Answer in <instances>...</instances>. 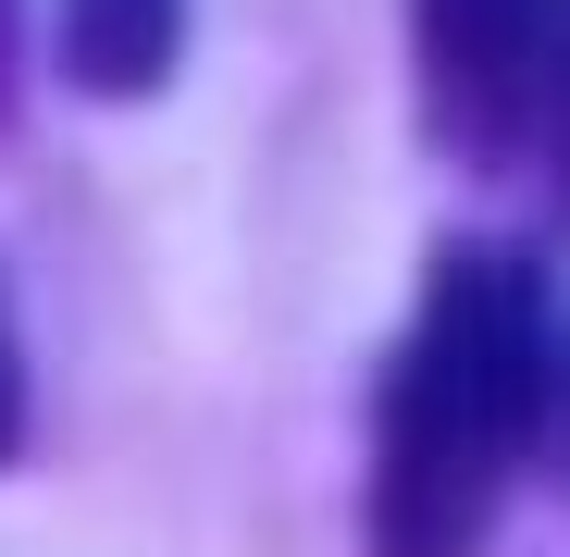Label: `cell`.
I'll return each instance as SVG.
<instances>
[{
  "mask_svg": "<svg viewBox=\"0 0 570 557\" xmlns=\"http://www.w3.org/2000/svg\"><path fill=\"white\" fill-rule=\"evenodd\" d=\"M186 50V0H50V74L87 100H149Z\"/></svg>",
  "mask_w": 570,
  "mask_h": 557,
  "instance_id": "cell-3",
  "label": "cell"
},
{
  "mask_svg": "<svg viewBox=\"0 0 570 557\" xmlns=\"http://www.w3.org/2000/svg\"><path fill=\"white\" fill-rule=\"evenodd\" d=\"M26 446V335H13V298H0V458Z\"/></svg>",
  "mask_w": 570,
  "mask_h": 557,
  "instance_id": "cell-4",
  "label": "cell"
},
{
  "mask_svg": "<svg viewBox=\"0 0 570 557\" xmlns=\"http://www.w3.org/2000/svg\"><path fill=\"white\" fill-rule=\"evenodd\" d=\"M546 458H558V484H570V371H558V434H546Z\"/></svg>",
  "mask_w": 570,
  "mask_h": 557,
  "instance_id": "cell-6",
  "label": "cell"
},
{
  "mask_svg": "<svg viewBox=\"0 0 570 557\" xmlns=\"http://www.w3.org/2000/svg\"><path fill=\"white\" fill-rule=\"evenodd\" d=\"M558 286L533 248L459 236L434 248L422 298L397 322V359L372 385V484L360 545L372 557H484L521 471L558 434Z\"/></svg>",
  "mask_w": 570,
  "mask_h": 557,
  "instance_id": "cell-1",
  "label": "cell"
},
{
  "mask_svg": "<svg viewBox=\"0 0 570 557\" xmlns=\"http://www.w3.org/2000/svg\"><path fill=\"white\" fill-rule=\"evenodd\" d=\"M422 137L570 223V0H410Z\"/></svg>",
  "mask_w": 570,
  "mask_h": 557,
  "instance_id": "cell-2",
  "label": "cell"
},
{
  "mask_svg": "<svg viewBox=\"0 0 570 557\" xmlns=\"http://www.w3.org/2000/svg\"><path fill=\"white\" fill-rule=\"evenodd\" d=\"M13 87H26V0H0V125H13Z\"/></svg>",
  "mask_w": 570,
  "mask_h": 557,
  "instance_id": "cell-5",
  "label": "cell"
}]
</instances>
